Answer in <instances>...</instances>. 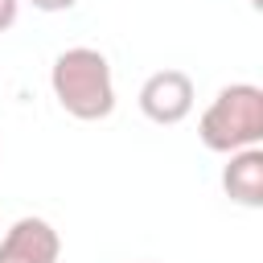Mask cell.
<instances>
[{
  "mask_svg": "<svg viewBox=\"0 0 263 263\" xmlns=\"http://www.w3.org/2000/svg\"><path fill=\"white\" fill-rule=\"evenodd\" d=\"M62 238L45 218H16L0 238V263H58Z\"/></svg>",
  "mask_w": 263,
  "mask_h": 263,
  "instance_id": "cell-4",
  "label": "cell"
},
{
  "mask_svg": "<svg viewBox=\"0 0 263 263\" xmlns=\"http://www.w3.org/2000/svg\"><path fill=\"white\" fill-rule=\"evenodd\" d=\"M136 263H148V259H136Z\"/></svg>",
  "mask_w": 263,
  "mask_h": 263,
  "instance_id": "cell-9",
  "label": "cell"
},
{
  "mask_svg": "<svg viewBox=\"0 0 263 263\" xmlns=\"http://www.w3.org/2000/svg\"><path fill=\"white\" fill-rule=\"evenodd\" d=\"M197 136L210 152H238L263 144V90L255 82L222 86L197 119Z\"/></svg>",
  "mask_w": 263,
  "mask_h": 263,
  "instance_id": "cell-2",
  "label": "cell"
},
{
  "mask_svg": "<svg viewBox=\"0 0 263 263\" xmlns=\"http://www.w3.org/2000/svg\"><path fill=\"white\" fill-rule=\"evenodd\" d=\"M222 189L230 201L247 205V210H259L263 205V148H238V152H226V164H222Z\"/></svg>",
  "mask_w": 263,
  "mask_h": 263,
  "instance_id": "cell-5",
  "label": "cell"
},
{
  "mask_svg": "<svg viewBox=\"0 0 263 263\" xmlns=\"http://www.w3.org/2000/svg\"><path fill=\"white\" fill-rule=\"evenodd\" d=\"M49 90L58 107L82 123H99L115 111V78L107 53L90 45H70L49 66Z\"/></svg>",
  "mask_w": 263,
  "mask_h": 263,
  "instance_id": "cell-1",
  "label": "cell"
},
{
  "mask_svg": "<svg viewBox=\"0 0 263 263\" xmlns=\"http://www.w3.org/2000/svg\"><path fill=\"white\" fill-rule=\"evenodd\" d=\"M21 16V0H0V33H8Z\"/></svg>",
  "mask_w": 263,
  "mask_h": 263,
  "instance_id": "cell-6",
  "label": "cell"
},
{
  "mask_svg": "<svg viewBox=\"0 0 263 263\" xmlns=\"http://www.w3.org/2000/svg\"><path fill=\"white\" fill-rule=\"evenodd\" d=\"M37 12H66V8H74L78 0H29Z\"/></svg>",
  "mask_w": 263,
  "mask_h": 263,
  "instance_id": "cell-7",
  "label": "cell"
},
{
  "mask_svg": "<svg viewBox=\"0 0 263 263\" xmlns=\"http://www.w3.org/2000/svg\"><path fill=\"white\" fill-rule=\"evenodd\" d=\"M193 99H197L193 78H189L185 70H173V66H168V70L148 74V78H144V86H140V95H136V103H140L144 119H152V123H160V127H173V123L189 119Z\"/></svg>",
  "mask_w": 263,
  "mask_h": 263,
  "instance_id": "cell-3",
  "label": "cell"
},
{
  "mask_svg": "<svg viewBox=\"0 0 263 263\" xmlns=\"http://www.w3.org/2000/svg\"><path fill=\"white\" fill-rule=\"evenodd\" d=\"M251 4H255V8H259V4H263V0H251Z\"/></svg>",
  "mask_w": 263,
  "mask_h": 263,
  "instance_id": "cell-8",
  "label": "cell"
}]
</instances>
